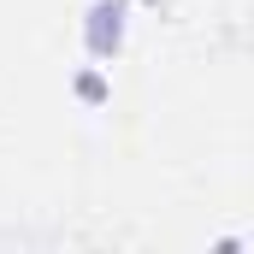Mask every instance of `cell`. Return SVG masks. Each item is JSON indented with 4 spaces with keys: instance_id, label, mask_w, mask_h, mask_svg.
<instances>
[{
    "instance_id": "6da1fadb",
    "label": "cell",
    "mask_w": 254,
    "mask_h": 254,
    "mask_svg": "<svg viewBox=\"0 0 254 254\" xmlns=\"http://www.w3.org/2000/svg\"><path fill=\"white\" fill-rule=\"evenodd\" d=\"M119 18H125L119 0H113V6H95V24H89V48H95V54H113V48H119V30H125Z\"/></svg>"
}]
</instances>
